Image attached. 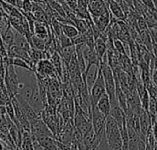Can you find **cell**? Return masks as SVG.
<instances>
[{"mask_svg": "<svg viewBox=\"0 0 157 150\" xmlns=\"http://www.w3.org/2000/svg\"><path fill=\"white\" fill-rule=\"evenodd\" d=\"M105 137L112 150H123L122 138L121 129L116 121L111 117L108 116L105 126Z\"/></svg>", "mask_w": 157, "mask_h": 150, "instance_id": "obj_1", "label": "cell"}, {"mask_svg": "<svg viewBox=\"0 0 157 150\" xmlns=\"http://www.w3.org/2000/svg\"><path fill=\"white\" fill-rule=\"evenodd\" d=\"M17 84H18V76L15 67L10 64L6 66V75H5V85L6 92L10 97L15 96L17 93Z\"/></svg>", "mask_w": 157, "mask_h": 150, "instance_id": "obj_2", "label": "cell"}, {"mask_svg": "<svg viewBox=\"0 0 157 150\" xmlns=\"http://www.w3.org/2000/svg\"><path fill=\"white\" fill-rule=\"evenodd\" d=\"M106 121L107 117L97 108V106L91 108V122L97 137H102L105 135Z\"/></svg>", "mask_w": 157, "mask_h": 150, "instance_id": "obj_3", "label": "cell"}, {"mask_svg": "<svg viewBox=\"0 0 157 150\" xmlns=\"http://www.w3.org/2000/svg\"><path fill=\"white\" fill-rule=\"evenodd\" d=\"M106 93V87H105V82H104V78H103V74L102 71L99 68V72L98 75V78L94 83V85L92 86L89 94H90V102H91V108L96 106L98 100L105 94Z\"/></svg>", "mask_w": 157, "mask_h": 150, "instance_id": "obj_4", "label": "cell"}, {"mask_svg": "<svg viewBox=\"0 0 157 150\" xmlns=\"http://www.w3.org/2000/svg\"><path fill=\"white\" fill-rule=\"evenodd\" d=\"M35 68L37 71V72H34L35 75L44 79L52 78V76H53L56 71L52 63L49 60H41L38 61Z\"/></svg>", "mask_w": 157, "mask_h": 150, "instance_id": "obj_5", "label": "cell"}, {"mask_svg": "<svg viewBox=\"0 0 157 150\" xmlns=\"http://www.w3.org/2000/svg\"><path fill=\"white\" fill-rule=\"evenodd\" d=\"M110 103H111V109H110L109 116H111L116 121L119 127L121 128V127H122L123 125L126 124V114H125L124 110L119 104L116 98L114 100L110 101Z\"/></svg>", "mask_w": 157, "mask_h": 150, "instance_id": "obj_6", "label": "cell"}, {"mask_svg": "<svg viewBox=\"0 0 157 150\" xmlns=\"http://www.w3.org/2000/svg\"><path fill=\"white\" fill-rule=\"evenodd\" d=\"M29 123H30V134L31 135H33V136H50V137H55L41 118H37Z\"/></svg>", "mask_w": 157, "mask_h": 150, "instance_id": "obj_7", "label": "cell"}, {"mask_svg": "<svg viewBox=\"0 0 157 150\" xmlns=\"http://www.w3.org/2000/svg\"><path fill=\"white\" fill-rule=\"evenodd\" d=\"M98 72H99L98 65H92V66L86 68V71L82 78H83V81H84L88 92H90L92 86L94 85V83L98 78Z\"/></svg>", "mask_w": 157, "mask_h": 150, "instance_id": "obj_8", "label": "cell"}, {"mask_svg": "<svg viewBox=\"0 0 157 150\" xmlns=\"http://www.w3.org/2000/svg\"><path fill=\"white\" fill-rule=\"evenodd\" d=\"M110 18H111V16H110L109 10L106 11L101 16H91V19H92L93 24L96 26V27L101 33L105 32L107 30V28L109 27V26L110 24Z\"/></svg>", "mask_w": 157, "mask_h": 150, "instance_id": "obj_9", "label": "cell"}, {"mask_svg": "<svg viewBox=\"0 0 157 150\" xmlns=\"http://www.w3.org/2000/svg\"><path fill=\"white\" fill-rule=\"evenodd\" d=\"M87 10L90 16H98L109 10V7L103 0H91L87 5Z\"/></svg>", "mask_w": 157, "mask_h": 150, "instance_id": "obj_10", "label": "cell"}, {"mask_svg": "<svg viewBox=\"0 0 157 150\" xmlns=\"http://www.w3.org/2000/svg\"><path fill=\"white\" fill-rule=\"evenodd\" d=\"M33 136V135H32ZM38 143L46 150H61L59 141L50 136H34Z\"/></svg>", "mask_w": 157, "mask_h": 150, "instance_id": "obj_11", "label": "cell"}, {"mask_svg": "<svg viewBox=\"0 0 157 150\" xmlns=\"http://www.w3.org/2000/svg\"><path fill=\"white\" fill-rule=\"evenodd\" d=\"M15 97H16L17 101L18 102V104H19V105H20V107H21V109H22V111H23L25 116L27 117V119H28L29 122H31V121H33V120H35V119H37V118H41V117H40L39 115L33 110V108L29 105V104L27 101H25L21 96H19L18 94H16Z\"/></svg>", "mask_w": 157, "mask_h": 150, "instance_id": "obj_12", "label": "cell"}, {"mask_svg": "<svg viewBox=\"0 0 157 150\" xmlns=\"http://www.w3.org/2000/svg\"><path fill=\"white\" fill-rule=\"evenodd\" d=\"M83 57L86 64V68L92 66V65H100V60L98 57L95 49H90L86 46H85L83 49Z\"/></svg>", "mask_w": 157, "mask_h": 150, "instance_id": "obj_13", "label": "cell"}, {"mask_svg": "<svg viewBox=\"0 0 157 150\" xmlns=\"http://www.w3.org/2000/svg\"><path fill=\"white\" fill-rule=\"evenodd\" d=\"M107 38L101 34L98 38H97L95 39V51L98 55V57L99 58L100 61L103 59V57L107 54V50H108V46H107Z\"/></svg>", "mask_w": 157, "mask_h": 150, "instance_id": "obj_14", "label": "cell"}, {"mask_svg": "<svg viewBox=\"0 0 157 150\" xmlns=\"http://www.w3.org/2000/svg\"><path fill=\"white\" fill-rule=\"evenodd\" d=\"M108 7H109V12H110V15L113 17H115L117 20H125L126 15H125V12H124V10L121 7V5L120 3H118L115 0H112L109 4Z\"/></svg>", "mask_w": 157, "mask_h": 150, "instance_id": "obj_15", "label": "cell"}, {"mask_svg": "<svg viewBox=\"0 0 157 150\" xmlns=\"http://www.w3.org/2000/svg\"><path fill=\"white\" fill-rule=\"evenodd\" d=\"M96 106L106 117H108L110 114V109H111V103H110V99H109V95L107 93H105L98 100Z\"/></svg>", "mask_w": 157, "mask_h": 150, "instance_id": "obj_16", "label": "cell"}, {"mask_svg": "<svg viewBox=\"0 0 157 150\" xmlns=\"http://www.w3.org/2000/svg\"><path fill=\"white\" fill-rule=\"evenodd\" d=\"M15 33L13 31V28L11 27L10 25L7 26V27L6 28L5 32L3 33L2 35V40H3V43H4V46L7 51L8 49H10L14 43H15Z\"/></svg>", "mask_w": 157, "mask_h": 150, "instance_id": "obj_17", "label": "cell"}, {"mask_svg": "<svg viewBox=\"0 0 157 150\" xmlns=\"http://www.w3.org/2000/svg\"><path fill=\"white\" fill-rule=\"evenodd\" d=\"M50 35H51V34H50ZM49 38H50V37H49ZM48 39H49V38H48ZM48 39L45 40V39H42V38H39V37L35 36V35H32L31 38H30L29 40V43L31 49H39V50H42V51H43V50H45V49H46V43H47Z\"/></svg>", "mask_w": 157, "mask_h": 150, "instance_id": "obj_18", "label": "cell"}, {"mask_svg": "<svg viewBox=\"0 0 157 150\" xmlns=\"http://www.w3.org/2000/svg\"><path fill=\"white\" fill-rule=\"evenodd\" d=\"M62 31L63 34H64L66 37H68L71 39H74L80 34L77 28L74 25H70V24H62Z\"/></svg>", "mask_w": 157, "mask_h": 150, "instance_id": "obj_19", "label": "cell"}, {"mask_svg": "<svg viewBox=\"0 0 157 150\" xmlns=\"http://www.w3.org/2000/svg\"><path fill=\"white\" fill-rule=\"evenodd\" d=\"M12 65L15 67V68H20V69H25L26 71H33V69L31 68V66L29 65V63L23 60V59H20V58H14L13 59V61H12Z\"/></svg>", "mask_w": 157, "mask_h": 150, "instance_id": "obj_20", "label": "cell"}, {"mask_svg": "<svg viewBox=\"0 0 157 150\" xmlns=\"http://www.w3.org/2000/svg\"><path fill=\"white\" fill-rule=\"evenodd\" d=\"M58 38H59V43H60L61 49L71 47V46H74L73 40L71 38H69L68 37H66L64 34H62Z\"/></svg>", "mask_w": 157, "mask_h": 150, "instance_id": "obj_21", "label": "cell"}, {"mask_svg": "<svg viewBox=\"0 0 157 150\" xmlns=\"http://www.w3.org/2000/svg\"><path fill=\"white\" fill-rule=\"evenodd\" d=\"M5 106H6V115L16 125L17 120H16V115H15V110H14V106L11 103V100L9 102H7Z\"/></svg>", "mask_w": 157, "mask_h": 150, "instance_id": "obj_22", "label": "cell"}, {"mask_svg": "<svg viewBox=\"0 0 157 150\" xmlns=\"http://www.w3.org/2000/svg\"><path fill=\"white\" fill-rule=\"evenodd\" d=\"M33 3L30 0H22V7L20 12L22 13H29L32 11Z\"/></svg>", "mask_w": 157, "mask_h": 150, "instance_id": "obj_23", "label": "cell"}, {"mask_svg": "<svg viewBox=\"0 0 157 150\" xmlns=\"http://www.w3.org/2000/svg\"><path fill=\"white\" fill-rule=\"evenodd\" d=\"M140 1L146 8L150 10H155V5H154L153 0H140Z\"/></svg>", "mask_w": 157, "mask_h": 150, "instance_id": "obj_24", "label": "cell"}, {"mask_svg": "<svg viewBox=\"0 0 157 150\" xmlns=\"http://www.w3.org/2000/svg\"><path fill=\"white\" fill-rule=\"evenodd\" d=\"M151 82L157 89V70H154L151 73Z\"/></svg>", "mask_w": 157, "mask_h": 150, "instance_id": "obj_25", "label": "cell"}, {"mask_svg": "<svg viewBox=\"0 0 157 150\" xmlns=\"http://www.w3.org/2000/svg\"><path fill=\"white\" fill-rule=\"evenodd\" d=\"M32 142H33V150H46L38 143V141L36 140V138H35L34 136H32Z\"/></svg>", "mask_w": 157, "mask_h": 150, "instance_id": "obj_26", "label": "cell"}, {"mask_svg": "<svg viewBox=\"0 0 157 150\" xmlns=\"http://www.w3.org/2000/svg\"><path fill=\"white\" fill-rule=\"evenodd\" d=\"M152 133H153L155 141L157 142V121L152 124Z\"/></svg>", "mask_w": 157, "mask_h": 150, "instance_id": "obj_27", "label": "cell"}, {"mask_svg": "<svg viewBox=\"0 0 157 150\" xmlns=\"http://www.w3.org/2000/svg\"><path fill=\"white\" fill-rule=\"evenodd\" d=\"M4 3H6L8 5H11L13 6L16 7V5H17V0H2Z\"/></svg>", "mask_w": 157, "mask_h": 150, "instance_id": "obj_28", "label": "cell"}, {"mask_svg": "<svg viewBox=\"0 0 157 150\" xmlns=\"http://www.w3.org/2000/svg\"><path fill=\"white\" fill-rule=\"evenodd\" d=\"M6 115V106L0 105V115Z\"/></svg>", "mask_w": 157, "mask_h": 150, "instance_id": "obj_29", "label": "cell"}, {"mask_svg": "<svg viewBox=\"0 0 157 150\" xmlns=\"http://www.w3.org/2000/svg\"><path fill=\"white\" fill-rule=\"evenodd\" d=\"M154 1V5H155V9L157 10V0H153Z\"/></svg>", "mask_w": 157, "mask_h": 150, "instance_id": "obj_30", "label": "cell"}]
</instances>
